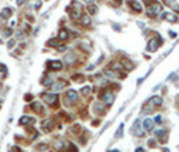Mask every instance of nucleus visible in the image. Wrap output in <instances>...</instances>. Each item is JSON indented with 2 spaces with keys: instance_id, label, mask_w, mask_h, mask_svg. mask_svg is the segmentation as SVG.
<instances>
[{
  "instance_id": "obj_8",
  "label": "nucleus",
  "mask_w": 179,
  "mask_h": 152,
  "mask_svg": "<svg viewBox=\"0 0 179 152\" xmlns=\"http://www.w3.org/2000/svg\"><path fill=\"white\" fill-rule=\"evenodd\" d=\"M49 67L53 70H59V69H62V62L61 61H51V62H49Z\"/></svg>"
},
{
  "instance_id": "obj_36",
  "label": "nucleus",
  "mask_w": 179,
  "mask_h": 152,
  "mask_svg": "<svg viewBox=\"0 0 179 152\" xmlns=\"http://www.w3.org/2000/svg\"><path fill=\"white\" fill-rule=\"evenodd\" d=\"M2 20H3V16H2V15H0V22H2Z\"/></svg>"
},
{
  "instance_id": "obj_29",
  "label": "nucleus",
  "mask_w": 179,
  "mask_h": 152,
  "mask_svg": "<svg viewBox=\"0 0 179 152\" xmlns=\"http://www.w3.org/2000/svg\"><path fill=\"white\" fill-rule=\"evenodd\" d=\"M11 152H22V151H20V148H19V147H14L12 149H11Z\"/></svg>"
},
{
  "instance_id": "obj_35",
  "label": "nucleus",
  "mask_w": 179,
  "mask_h": 152,
  "mask_svg": "<svg viewBox=\"0 0 179 152\" xmlns=\"http://www.w3.org/2000/svg\"><path fill=\"white\" fill-rule=\"evenodd\" d=\"M23 2H24V0H18V4L20 6V4H23Z\"/></svg>"
},
{
  "instance_id": "obj_2",
  "label": "nucleus",
  "mask_w": 179,
  "mask_h": 152,
  "mask_svg": "<svg viewBox=\"0 0 179 152\" xmlns=\"http://www.w3.org/2000/svg\"><path fill=\"white\" fill-rule=\"evenodd\" d=\"M42 98H43L44 102H47V104H50V105L57 104V101H58V97L55 96V94H53V93H43Z\"/></svg>"
},
{
  "instance_id": "obj_3",
  "label": "nucleus",
  "mask_w": 179,
  "mask_h": 152,
  "mask_svg": "<svg viewBox=\"0 0 179 152\" xmlns=\"http://www.w3.org/2000/svg\"><path fill=\"white\" fill-rule=\"evenodd\" d=\"M115 100V96L112 92H105L104 96H103V102H105L106 105H112V102H113Z\"/></svg>"
},
{
  "instance_id": "obj_33",
  "label": "nucleus",
  "mask_w": 179,
  "mask_h": 152,
  "mask_svg": "<svg viewBox=\"0 0 179 152\" xmlns=\"http://www.w3.org/2000/svg\"><path fill=\"white\" fill-rule=\"evenodd\" d=\"M31 98H32V97H31V96H30V94H27V96H26V100H27V101H30V100H31Z\"/></svg>"
},
{
  "instance_id": "obj_20",
  "label": "nucleus",
  "mask_w": 179,
  "mask_h": 152,
  "mask_svg": "<svg viewBox=\"0 0 179 152\" xmlns=\"http://www.w3.org/2000/svg\"><path fill=\"white\" fill-rule=\"evenodd\" d=\"M122 63H124V67L127 66V69H128V70H132V69H133V63H132V62H129L128 59H122Z\"/></svg>"
},
{
  "instance_id": "obj_15",
  "label": "nucleus",
  "mask_w": 179,
  "mask_h": 152,
  "mask_svg": "<svg viewBox=\"0 0 179 152\" xmlns=\"http://www.w3.org/2000/svg\"><path fill=\"white\" fill-rule=\"evenodd\" d=\"M88 11H89V14H92V15H94V14H97V11H98V8H97V6H94V4H89L88 6Z\"/></svg>"
},
{
  "instance_id": "obj_4",
  "label": "nucleus",
  "mask_w": 179,
  "mask_h": 152,
  "mask_svg": "<svg viewBox=\"0 0 179 152\" xmlns=\"http://www.w3.org/2000/svg\"><path fill=\"white\" fill-rule=\"evenodd\" d=\"M66 98H68V102L69 104V101H71V102H75L77 101V98H78V94H77V92L75 90H69L68 93H66Z\"/></svg>"
},
{
  "instance_id": "obj_18",
  "label": "nucleus",
  "mask_w": 179,
  "mask_h": 152,
  "mask_svg": "<svg viewBox=\"0 0 179 152\" xmlns=\"http://www.w3.org/2000/svg\"><path fill=\"white\" fill-rule=\"evenodd\" d=\"M54 147H55V149H57V151H62L63 149V143L61 141V140H57V141L54 143Z\"/></svg>"
},
{
  "instance_id": "obj_26",
  "label": "nucleus",
  "mask_w": 179,
  "mask_h": 152,
  "mask_svg": "<svg viewBox=\"0 0 179 152\" xmlns=\"http://www.w3.org/2000/svg\"><path fill=\"white\" fill-rule=\"evenodd\" d=\"M122 126H124V125H120V128H119V131H117V133H116V137H120L121 136V133H122Z\"/></svg>"
},
{
  "instance_id": "obj_28",
  "label": "nucleus",
  "mask_w": 179,
  "mask_h": 152,
  "mask_svg": "<svg viewBox=\"0 0 179 152\" xmlns=\"http://www.w3.org/2000/svg\"><path fill=\"white\" fill-rule=\"evenodd\" d=\"M9 35H11V30L9 28L4 30V37H9Z\"/></svg>"
},
{
  "instance_id": "obj_23",
  "label": "nucleus",
  "mask_w": 179,
  "mask_h": 152,
  "mask_svg": "<svg viewBox=\"0 0 179 152\" xmlns=\"http://www.w3.org/2000/svg\"><path fill=\"white\" fill-rule=\"evenodd\" d=\"M47 148H49V145H47V144H40V145H38V147H37V149H38L39 152H42V151H47Z\"/></svg>"
},
{
  "instance_id": "obj_5",
  "label": "nucleus",
  "mask_w": 179,
  "mask_h": 152,
  "mask_svg": "<svg viewBox=\"0 0 179 152\" xmlns=\"http://www.w3.org/2000/svg\"><path fill=\"white\" fill-rule=\"evenodd\" d=\"M158 46H159V44H158V39L154 38V39H151V40L148 42L147 50H148V51H155L156 49H158Z\"/></svg>"
},
{
  "instance_id": "obj_37",
  "label": "nucleus",
  "mask_w": 179,
  "mask_h": 152,
  "mask_svg": "<svg viewBox=\"0 0 179 152\" xmlns=\"http://www.w3.org/2000/svg\"><path fill=\"white\" fill-rule=\"evenodd\" d=\"M116 2H121V0H116Z\"/></svg>"
},
{
  "instance_id": "obj_14",
  "label": "nucleus",
  "mask_w": 179,
  "mask_h": 152,
  "mask_svg": "<svg viewBox=\"0 0 179 152\" xmlns=\"http://www.w3.org/2000/svg\"><path fill=\"white\" fill-rule=\"evenodd\" d=\"M74 59H75V57L73 54H66L65 55V62L68 63V65H71L74 62Z\"/></svg>"
},
{
  "instance_id": "obj_27",
  "label": "nucleus",
  "mask_w": 179,
  "mask_h": 152,
  "mask_svg": "<svg viewBox=\"0 0 179 152\" xmlns=\"http://www.w3.org/2000/svg\"><path fill=\"white\" fill-rule=\"evenodd\" d=\"M73 132H74V133L80 132V125H74V126H73Z\"/></svg>"
},
{
  "instance_id": "obj_11",
  "label": "nucleus",
  "mask_w": 179,
  "mask_h": 152,
  "mask_svg": "<svg viewBox=\"0 0 179 152\" xmlns=\"http://www.w3.org/2000/svg\"><path fill=\"white\" fill-rule=\"evenodd\" d=\"M104 74H105L106 77H109V78H116V77L119 75L115 70H110V69H105V70H104Z\"/></svg>"
},
{
  "instance_id": "obj_7",
  "label": "nucleus",
  "mask_w": 179,
  "mask_h": 152,
  "mask_svg": "<svg viewBox=\"0 0 179 152\" xmlns=\"http://www.w3.org/2000/svg\"><path fill=\"white\" fill-rule=\"evenodd\" d=\"M163 18H164L166 20L171 22V23H176V22H178V16L174 15V14H171V12H166V14L163 15Z\"/></svg>"
},
{
  "instance_id": "obj_31",
  "label": "nucleus",
  "mask_w": 179,
  "mask_h": 152,
  "mask_svg": "<svg viewBox=\"0 0 179 152\" xmlns=\"http://www.w3.org/2000/svg\"><path fill=\"white\" fill-rule=\"evenodd\" d=\"M160 119H162L160 116H156V117H155V123H160V121H162Z\"/></svg>"
},
{
  "instance_id": "obj_1",
  "label": "nucleus",
  "mask_w": 179,
  "mask_h": 152,
  "mask_svg": "<svg viewBox=\"0 0 179 152\" xmlns=\"http://www.w3.org/2000/svg\"><path fill=\"white\" fill-rule=\"evenodd\" d=\"M148 14L151 15V16H155V15H159L160 12H162V6L159 4V3H151L150 6H148Z\"/></svg>"
},
{
  "instance_id": "obj_13",
  "label": "nucleus",
  "mask_w": 179,
  "mask_h": 152,
  "mask_svg": "<svg viewBox=\"0 0 179 152\" xmlns=\"http://www.w3.org/2000/svg\"><path fill=\"white\" fill-rule=\"evenodd\" d=\"M143 126H144V129L151 131L152 129V121H151V119H145L144 123H143Z\"/></svg>"
},
{
  "instance_id": "obj_12",
  "label": "nucleus",
  "mask_w": 179,
  "mask_h": 152,
  "mask_svg": "<svg viewBox=\"0 0 179 152\" xmlns=\"http://www.w3.org/2000/svg\"><path fill=\"white\" fill-rule=\"evenodd\" d=\"M35 120L32 117H27V116H23V117L20 119V124H34Z\"/></svg>"
},
{
  "instance_id": "obj_17",
  "label": "nucleus",
  "mask_w": 179,
  "mask_h": 152,
  "mask_svg": "<svg viewBox=\"0 0 179 152\" xmlns=\"http://www.w3.org/2000/svg\"><path fill=\"white\" fill-rule=\"evenodd\" d=\"M31 108L34 109L35 112H42V109H43V107H42V105H40L39 102H34V104L31 105Z\"/></svg>"
},
{
  "instance_id": "obj_30",
  "label": "nucleus",
  "mask_w": 179,
  "mask_h": 152,
  "mask_svg": "<svg viewBox=\"0 0 179 152\" xmlns=\"http://www.w3.org/2000/svg\"><path fill=\"white\" fill-rule=\"evenodd\" d=\"M164 2H166L167 4H170V6H174V2H175V0H164Z\"/></svg>"
},
{
  "instance_id": "obj_19",
  "label": "nucleus",
  "mask_w": 179,
  "mask_h": 152,
  "mask_svg": "<svg viewBox=\"0 0 179 152\" xmlns=\"http://www.w3.org/2000/svg\"><path fill=\"white\" fill-rule=\"evenodd\" d=\"M81 22L84 23L85 26H88V24H90V18H89L88 15H82L81 16Z\"/></svg>"
},
{
  "instance_id": "obj_34",
  "label": "nucleus",
  "mask_w": 179,
  "mask_h": 152,
  "mask_svg": "<svg viewBox=\"0 0 179 152\" xmlns=\"http://www.w3.org/2000/svg\"><path fill=\"white\" fill-rule=\"evenodd\" d=\"M135 152H144V149H143V148H137Z\"/></svg>"
},
{
  "instance_id": "obj_24",
  "label": "nucleus",
  "mask_w": 179,
  "mask_h": 152,
  "mask_svg": "<svg viewBox=\"0 0 179 152\" xmlns=\"http://www.w3.org/2000/svg\"><path fill=\"white\" fill-rule=\"evenodd\" d=\"M81 93H82L84 96H88L89 93H90V88H89V86H85V88H84V89L81 90Z\"/></svg>"
},
{
  "instance_id": "obj_21",
  "label": "nucleus",
  "mask_w": 179,
  "mask_h": 152,
  "mask_svg": "<svg viewBox=\"0 0 179 152\" xmlns=\"http://www.w3.org/2000/svg\"><path fill=\"white\" fill-rule=\"evenodd\" d=\"M2 16H3V19H4V18H9V16H11V9H9V8H4Z\"/></svg>"
},
{
  "instance_id": "obj_25",
  "label": "nucleus",
  "mask_w": 179,
  "mask_h": 152,
  "mask_svg": "<svg viewBox=\"0 0 179 152\" xmlns=\"http://www.w3.org/2000/svg\"><path fill=\"white\" fill-rule=\"evenodd\" d=\"M73 79L75 81V82H82V81H84V77H82V75H74Z\"/></svg>"
},
{
  "instance_id": "obj_10",
  "label": "nucleus",
  "mask_w": 179,
  "mask_h": 152,
  "mask_svg": "<svg viewBox=\"0 0 179 152\" xmlns=\"http://www.w3.org/2000/svg\"><path fill=\"white\" fill-rule=\"evenodd\" d=\"M66 85V82H65V81H57V82H55V84H53V86H51V89L53 90H61L62 89V86H65Z\"/></svg>"
},
{
  "instance_id": "obj_6",
  "label": "nucleus",
  "mask_w": 179,
  "mask_h": 152,
  "mask_svg": "<svg viewBox=\"0 0 179 152\" xmlns=\"http://www.w3.org/2000/svg\"><path fill=\"white\" fill-rule=\"evenodd\" d=\"M128 4L131 6V8H132L133 11H136V12H141V6H140L137 2H135V0H129Z\"/></svg>"
},
{
  "instance_id": "obj_16",
  "label": "nucleus",
  "mask_w": 179,
  "mask_h": 152,
  "mask_svg": "<svg viewBox=\"0 0 179 152\" xmlns=\"http://www.w3.org/2000/svg\"><path fill=\"white\" fill-rule=\"evenodd\" d=\"M69 38V32H68V30H61L59 31V39H62V40H65V39H68Z\"/></svg>"
},
{
  "instance_id": "obj_32",
  "label": "nucleus",
  "mask_w": 179,
  "mask_h": 152,
  "mask_svg": "<svg viewBox=\"0 0 179 152\" xmlns=\"http://www.w3.org/2000/svg\"><path fill=\"white\" fill-rule=\"evenodd\" d=\"M14 43H15L14 40H9V43H8V47H12V46H14Z\"/></svg>"
},
{
  "instance_id": "obj_22",
  "label": "nucleus",
  "mask_w": 179,
  "mask_h": 152,
  "mask_svg": "<svg viewBox=\"0 0 179 152\" xmlns=\"http://www.w3.org/2000/svg\"><path fill=\"white\" fill-rule=\"evenodd\" d=\"M58 43H59V39H57V38L50 39V40L47 42V44H49V46H58Z\"/></svg>"
},
{
  "instance_id": "obj_38",
  "label": "nucleus",
  "mask_w": 179,
  "mask_h": 152,
  "mask_svg": "<svg viewBox=\"0 0 179 152\" xmlns=\"http://www.w3.org/2000/svg\"><path fill=\"white\" fill-rule=\"evenodd\" d=\"M0 88H2V84H0Z\"/></svg>"
},
{
  "instance_id": "obj_9",
  "label": "nucleus",
  "mask_w": 179,
  "mask_h": 152,
  "mask_svg": "<svg viewBox=\"0 0 179 152\" xmlns=\"http://www.w3.org/2000/svg\"><path fill=\"white\" fill-rule=\"evenodd\" d=\"M42 126H43V129L46 131V132H49L50 129H53V126H54V123H53V120H47V121H43Z\"/></svg>"
}]
</instances>
